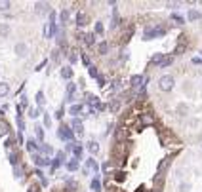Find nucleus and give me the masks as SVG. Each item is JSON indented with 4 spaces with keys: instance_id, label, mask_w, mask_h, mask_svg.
Returning a JSON list of instances; mask_svg holds the SVG:
<instances>
[{
    "instance_id": "5",
    "label": "nucleus",
    "mask_w": 202,
    "mask_h": 192,
    "mask_svg": "<svg viewBox=\"0 0 202 192\" xmlns=\"http://www.w3.org/2000/svg\"><path fill=\"white\" fill-rule=\"evenodd\" d=\"M27 52H29V48L25 46L23 42L15 44V53H17V57H25V55H27Z\"/></svg>"
},
{
    "instance_id": "32",
    "label": "nucleus",
    "mask_w": 202,
    "mask_h": 192,
    "mask_svg": "<svg viewBox=\"0 0 202 192\" xmlns=\"http://www.w3.org/2000/svg\"><path fill=\"white\" fill-rule=\"evenodd\" d=\"M107 50H109V46H107V42H103L99 46V53H107Z\"/></svg>"
},
{
    "instance_id": "29",
    "label": "nucleus",
    "mask_w": 202,
    "mask_h": 192,
    "mask_svg": "<svg viewBox=\"0 0 202 192\" xmlns=\"http://www.w3.org/2000/svg\"><path fill=\"white\" fill-rule=\"evenodd\" d=\"M27 149H29L31 152H35V150H36V143H35V141H27Z\"/></svg>"
},
{
    "instance_id": "39",
    "label": "nucleus",
    "mask_w": 202,
    "mask_h": 192,
    "mask_svg": "<svg viewBox=\"0 0 202 192\" xmlns=\"http://www.w3.org/2000/svg\"><path fill=\"white\" fill-rule=\"evenodd\" d=\"M29 116H31V118H36V116H38V110H36V109H33V110L29 112Z\"/></svg>"
},
{
    "instance_id": "17",
    "label": "nucleus",
    "mask_w": 202,
    "mask_h": 192,
    "mask_svg": "<svg viewBox=\"0 0 202 192\" xmlns=\"http://www.w3.org/2000/svg\"><path fill=\"white\" fill-rule=\"evenodd\" d=\"M8 34H10V25L2 23V25H0V36H8Z\"/></svg>"
},
{
    "instance_id": "7",
    "label": "nucleus",
    "mask_w": 202,
    "mask_h": 192,
    "mask_svg": "<svg viewBox=\"0 0 202 192\" xmlns=\"http://www.w3.org/2000/svg\"><path fill=\"white\" fill-rule=\"evenodd\" d=\"M71 126H72V129H74V133H77V135H82V120L74 118L72 122H71Z\"/></svg>"
},
{
    "instance_id": "1",
    "label": "nucleus",
    "mask_w": 202,
    "mask_h": 192,
    "mask_svg": "<svg viewBox=\"0 0 202 192\" xmlns=\"http://www.w3.org/2000/svg\"><path fill=\"white\" fill-rule=\"evenodd\" d=\"M173 84H175L173 76H170V74L160 76V80H158V89H160V91H172V89H173Z\"/></svg>"
},
{
    "instance_id": "44",
    "label": "nucleus",
    "mask_w": 202,
    "mask_h": 192,
    "mask_svg": "<svg viewBox=\"0 0 202 192\" xmlns=\"http://www.w3.org/2000/svg\"><path fill=\"white\" fill-rule=\"evenodd\" d=\"M36 190H38V188H36V186H35V184H33V186H31V188H29V192H36Z\"/></svg>"
},
{
    "instance_id": "24",
    "label": "nucleus",
    "mask_w": 202,
    "mask_h": 192,
    "mask_svg": "<svg viewBox=\"0 0 202 192\" xmlns=\"http://www.w3.org/2000/svg\"><path fill=\"white\" fill-rule=\"evenodd\" d=\"M162 59H164V53H157V55H155L153 59H151V61H153V63H158V65H160V63H162Z\"/></svg>"
},
{
    "instance_id": "4",
    "label": "nucleus",
    "mask_w": 202,
    "mask_h": 192,
    "mask_svg": "<svg viewBox=\"0 0 202 192\" xmlns=\"http://www.w3.org/2000/svg\"><path fill=\"white\" fill-rule=\"evenodd\" d=\"M35 12L36 13H48V12H52V10H50V4L48 2H36L35 4Z\"/></svg>"
},
{
    "instance_id": "42",
    "label": "nucleus",
    "mask_w": 202,
    "mask_h": 192,
    "mask_svg": "<svg viewBox=\"0 0 202 192\" xmlns=\"http://www.w3.org/2000/svg\"><path fill=\"white\" fill-rule=\"evenodd\" d=\"M69 61H71V63H77V55L71 53V55H69Z\"/></svg>"
},
{
    "instance_id": "3",
    "label": "nucleus",
    "mask_w": 202,
    "mask_h": 192,
    "mask_svg": "<svg viewBox=\"0 0 202 192\" xmlns=\"http://www.w3.org/2000/svg\"><path fill=\"white\" fill-rule=\"evenodd\" d=\"M59 137L65 139V141H69V143H72V131H71L67 126H61V128H59Z\"/></svg>"
},
{
    "instance_id": "25",
    "label": "nucleus",
    "mask_w": 202,
    "mask_h": 192,
    "mask_svg": "<svg viewBox=\"0 0 202 192\" xmlns=\"http://www.w3.org/2000/svg\"><path fill=\"white\" fill-rule=\"evenodd\" d=\"M40 149H42V152H44V154H52V152H54V149L50 147V145H42Z\"/></svg>"
},
{
    "instance_id": "38",
    "label": "nucleus",
    "mask_w": 202,
    "mask_h": 192,
    "mask_svg": "<svg viewBox=\"0 0 202 192\" xmlns=\"http://www.w3.org/2000/svg\"><path fill=\"white\" fill-rule=\"evenodd\" d=\"M10 6H12L10 2H0V10H8Z\"/></svg>"
},
{
    "instance_id": "16",
    "label": "nucleus",
    "mask_w": 202,
    "mask_h": 192,
    "mask_svg": "<svg viewBox=\"0 0 202 192\" xmlns=\"http://www.w3.org/2000/svg\"><path fill=\"white\" fill-rule=\"evenodd\" d=\"M61 76H63L65 80H69V78L72 76V68H71V67H65V68H61Z\"/></svg>"
},
{
    "instance_id": "2",
    "label": "nucleus",
    "mask_w": 202,
    "mask_h": 192,
    "mask_svg": "<svg viewBox=\"0 0 202 192\" xmlns=\"http://www.w3.org/2000/svg\"><path fill=\"white\" fill-rule=\"evenodd\" d=\"M164 33H166V31H164L162 25L149 27V29H145V40H153V38H157V36H162Z\"/></svg>"
},
{
    "instance_id": "14",
    "label": "nucleus",
    "mask_w": 202,
    "mask_h": 192,
    "mask_svg": "<svg viewBox=\"0 0 202 192\" xmlns=\"http://www.w3.org/2000/svg\"><path fill=\"white\" fill-rule=\"evenodd\" d=\"M141 82H143V76H139V74H134V76H132V86H134V88H139V86H143Z\"/></svg>"
},
{
    "instance_id": "8",
    "label": "nucleus",
    "mask_w": 202,
    "mask_h": 192,
    "mask_svg": "<svg viewBox=\"0 0 202 192\" xmlns=\"http://www.w3.org/2000/svg\"><path fill=\"white\" fill-rule=\"evenodd\" d=\"M88 101H90V105L93 107V110H103V109H105V105H101V103L97 101V97H93V95H90Z\"/></svg>"
},
{
    "instance_id": "26",
    "label": "nucleus",
    "mask_w": 202,
    "mask_h": 192,
    "mask_svg": "<svg viewBox=\"0 0 202 192\" xmlns=\"http://www.w3.org/2000/svg\"><path fill=\"white\" fill-rule=\"evenodd\" d=\"M69 15H71V13H69V10H63V12H61V21H63V23H67V21H69Z\"/></svg>"
},
{
    "instance_id": "27",
    "label": "nucleus",
    "mask_w": 202,
    "mask_h": 192,
    "mask_svg": "<svg viewBox=\"0 0 202 192\" xmlns=\"http://www.w3.org/2000/svg\"><path fill=\"white\" fill-rule=\"evenodd\" d=\"M35 129H36V137H38V139H40V141H42V139H44V129H42V128H40V126H36V128H35Z\"/></svg>"
},
{
    "instance_id": "40",
    "label": "nucleus",
    "mask_w": 202,
    "mask_h": 192,
    "mask_svg": "<svg viewBox=\"0 0 202 192\" xmlns=\"http://www.w3.org/2000/svg\"><path fill=\"white\" fill-rule=\"evenodd\" d=\"M90 74H92V76H95V78H97V70H95V67H90Z\"/></svg>"
},
{
    "instance_id": "13",
    "label": "nucleus",
    "mask_w": 202,
    "mask_h": 192,
    "mask_svg": "<svg viewBox=\"0 0 202 192\" xmlns=\"http://www.w3.org/2000/svg\"><path fill=\"white\" fill-rule=\"evenodd\" d=\"M88 169H93V171L99 169V165H97L95 160H88V164H86V167H84V171H88Z\"/></svg>"
},
{
    "instance_id": "9",
    "label": "nucleus",
    "mask_w": 202,
    "mask_h": 192,
    "mask_svg": "<svg viewBox=\"0 0 202 192\" xmlns=\"http://www.w3.org/2000/svg\"><path fill=\"white\" fill-rule=\"evenodd\" d=\"M67 167H69V171H77V169H78V160H77V158H71V160L67 162Z\"/></svg>"
},
{
    "instance_id": "36",
    "label": "nucleus",
    "mask_w": 202,
    "mask_h": 192,
    "mask_svg": "<svg viewBox=\"0 0 202 192\" xmlns=\"http://www.w3.org/2000/svg\"><path fill=\"white\" fill-rule=\"evenodd\" d=\"M168 164H170V158H166V160L158 165V169H160V171H162V169H166V165H168Z\"/></svg>"
},
{
    "instance_id": "35",
    "label": "nucleus",
    "mask_w": 202,
    "mask_h": 192,
    "mask_svg": "<svg viewBox=\"0 0 202 192\" xmlns=\"http://www.w3.org/2000/svg\"><path fill=\"white\" fill-rule=\"evenodd\" d=\"M95 33H103V23H101V21L95 23Z\"/></svg>"
},
{
    "instance_id": "21",
    "label": "nucleus",
    "mask_w": 202,
    "mask_h": 192,
    "mask_svg": "<svg viewBox=\"0 0 202 192\" xmlns=\"http://www.w3.org/2000/svg\"><path fill=\"white\" fill-rule=\"evenodd\" d=\"M93 38H95V36H93L92 33H90V34H86V36H84V42H86V46H92V44H93Z\"/></svg>"
},
{
    "instance_id": "30",
    "label": "nucleus",
    "mask_w": 202,
    "mask_h": 192,
    "mask_svg": "<svg viewBox=\"0 0 202 192\" xmlns=\"http://www.w3.org/2000/svg\"><path fill=\"white\" fill-rule=\"evenodd\" d=\"M74 89H77V88H74V84H69V86H67V95H69V97H72Z\"/></svg>"
},
{
    "instance_id": "12",
    "label": "nucleus",
    "mask_w": 202,
    "mask_h": 192,
    "mask_svg": "<svg viewBox=\"0 0 202 192\" xmlns=\"http://www.w3.org/2000/svg\"><path fill=\"white\" fill-rule=\"evenodd\" d=\"M8 93H10V86L6 82H0V97H6Z\"/></svg>"
},
{
    "instance_id": "22",
    "label": "nucleus",
    "mask_w": 202,
    "mask_h": 192,
    "mask_svg": "<svg viewBox=\"0 0 202 192\" xmlns=\"http://www.w3.org/2000/svg\"><path fill=\"white\" fill-rule=\"evenodd\" d=\"M8 160H10V164H13V165H15V164H17V154L12 150V152L8 154Z\"/></svg>"
},
{
    "instance_id": "31",
    "label": "nucleus",
    "mask_w": 202,
    "mask_h": 192,
    "mask_svg": "<svg viewBox=\"0 0 202 192\" xmlns=\"http://www.w3.org/2000/svg\"><path fill=\"white\" fill-rule=\"evenodd\" d=\"M44 126H46V128L52 126V118H50V114H44Z\"/></svg>"
},
{
    "instance_id": "10",
    "label": "nucleus",
    "mask_w": 202,
    "mask_h": 192,
    "mask_svg": "<svg viewBox=\"0 0 202 192\" xmlns=\"http://www.w3.org/2000/svg\"><path fill=\"white\" fill-rule=\"evenodd\" d=\"M86 21H88L86 13H84V12H80V13L77 15V25H78V27H84V25H86Z\"/></svg>"
},
{
    "instance_id": "43",
    "label": "nucleus",
    "mask_w": 202,
    "mask_h": 192,
    "mask_svg": "<svg viewBox=\"0 0 202 192\" xmlns=\"http://www.w3.org/2000/svg\"><path fill=\"white\" fill-rule=\"evenodd\" d=\"M172 17H173V19H175V21H178V23H183V19H181V17H179V15H172Z\"/></svg>"
},
{
    "instance_id": "34",
    "label": "nucleus",
    "mask_w": 202,
    "mask_h": 192,
    "mask_svg": "<svg viewBox=\"0 0 202 192\" xmlns=\"http://www.w3.org/2000/svg\"><path fill=\"white\" fill-rule=\"evenodd\" d=\"M92 188H93L95 192H99V190H101V184H99V181H97V179H95V181L92 183Z\"/></svg>"
},
{
    "instance_id": "28",
    "label": "nucleus",
    "mask_w": 202,
    "mask_h": 192,
    "mask_svg": "<svg viewBox=\"0 0 202 192\" xmlns=\"http://www.w3.org/2000/svg\"><path fill=\"white\" fill-rule=\"evenodd\" d=\"M80 110H82V107H80V105H72V107H71V114H78Z\"/></svg>"
},
{
    "instance_id": "33",
    "label": "nucleus",
    "mask_w": 202,
    "mask_h": 192,
    "mask_svg": "<svg viewBox=\"0 0 202 192\" xmlns=\"http://www.w3.org/2000/svg\"><path fill=\"white\" fill-rule=\"evenodd\" d=\"M170 63H172V57H164V59H162V63H160V68H162V67H168Z\"/></svg>"
},
{
    "instance_id": "23",
    "label": "nucleus",
    "mask_w": 202,
    "mask_h": 192,
    "mask_svg": "<svg viewBox=\"0 0 202 192\" xmlns=\"http://www.w3.org/2000/svg\"><path fill=\"white\" fill-rule=\"evenodd\" d=\"M36 103H38V105H44V103H46L44 93H42V91H38V93H36Z\"/></svg>"
},
{
    "instance_id": "15",
    "label": "nucleus",
    "mask_w": 202,
    "mask_h": 192,
    "mask_svg": "<svg viewBox=\"0 0 202 192\" xmlns=\"http://www.w3.org/2000/svg\"><path fill=\"white\" fill-rule=\"evenodd\" d=\"M88 150H90L92 154H97V152H99V145H97L95 141H90V143H88Z\"/></svg>"
},
{
    "instance_id": "18",
    "label": "nucleus",
    "mask_w": 202,
    "mask_h": 192,
    "mask_svg": "<svg viewBox=\"0 0 202 192\" xmlns=\"http://www.w3.org/2000/svg\"><path fill=\"white\" fill-rule=\"evenodd\" d=\"M202 15H200V12H196V10H189V19L191 21H194V19H200Z\"/></svg>"
},
{
    "instance_id": "11",
    "label": "nucleus",
    "mask_w": 202,
    "mask_h": 192,
    "mask_svg": "<svg viewBox=\"0 0 202 192\" xmlns=\"http://www.w3.org/2000/svg\"><path fill=\"white\" fill-rule=\"evenodd\" d=\"M35 164L42 167V165H48V164H50V160H48V158H44V156H38V154H36V156H35Z\"/></svg>"
},
{
    "instance_id": "19",
    "label": "nucleus",
    "mask_w": 202,
    "mask_h": 192,
    "mask_svg": "<svg viewBox=\"0 0 202 192\" xmlns=\"http://www.w3.org/2000/svg\"><path fill=\"white\" fill-rule=\"evenodd\" d=\"M141 122L143 124H153V116H151V114H143L141 116Z\"/></svg>"
},
{
    "instance_id": "20",
    "label": "nucleus",
    "mask_w": 202,
    "mask_h": 192,
    "mask_svg": "<svg viewBox=\"0 0 202 192\" xmlns=\"http://www.w3.org/2000/svg\"><path fill=\"white\" fill-rule=\"evenodd\" d=\"M72 150H74V156H80V152H82V147L78 145V143H72Z\"/></svg>"
},
{
    "instance_id": "6",
    "label": "nucleus",
    "mask_w": 202,
    "mask_h": 192,
    "mask_svg": "<svg viewBox=\"0 0 202 192\" xmlns=\"http://www.w3.org/2000/svg\"><path fill=\"white\" fill-rule=\"evenodd\" d=\"M54 31H56V23H46L44 25V38H52Z\"/></svg>"
},
{
    "instance_id": "41",
    "label": "nucleus",
    "mask_w": 202,
    "mask_h": 192,
    "mask_svg": "<svg viewBox=\"0 0 202 192\" xmlns=\"http://www.w3.org/2000/svg\"><path fill=\"white\" fill-rule=\"evenodd\" d=\"M116 109H118V101H113L111 103V110H116Z\"/></svg>"
},
{
    "instance_id": "37",
    "label": "nucleus",
    "mask_w": 202,
    "mask_h": 192,
    "mask_svg": "<svg viewBox=\"0 0 202 192\" xmlns=\"http://www.w3.org/2000/svg\"><path fill=\"white\" fill-rule=\"evenodd\" d=\"M97 86H99V88L105 86V78H103V76H97Z\"/></svg>"
}]
</instances>
